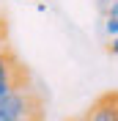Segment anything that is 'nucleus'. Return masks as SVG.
<instances>
[{
	"instance_id": "f257e3e1",
	"label": "nucleus",
	"mask_w": 118,
	"mask_h": 121,
	"mask_svg": "<svg viewBox=\"0 0 118 121\" xmlns=\"http://www.w3.org/2000/svg\"><path fill=\"white\" fill-rule=\"evenodd\" d=\"M41 94L30 85L8 91L0 96V121H41Z\"/></svg>"
},
{
	"instance_id": "f03ea898",
	"label": "nucleus",
	"mask_w": 118,
	"mask_h": 121,
	"mask_svg": "<svg viewBox=\"0 0 118 121\" xmlns=\"http://www.w3.org/2000/svg\"><path fill=\"white\" fill-rule=\"evenodd\" d=\"M28 85V72L17 60V55L8 50V44L0 39V96H6L8 91Z\"/></svg>"
},
{
	"instance_id": "7ed1b4c3",
	"label": "nucleus",
	"mask_w": 118,
	"mask_h": 121,
	"mask_svg": "<svg viewBox=\"0 0 118 121\" xmlns=\"http://www.w3.org/2000/svg\"><path fill=\"white\" fill-rule=\"evenodd\" d=\"M80 118L82 121H118V91H107L102 96H96Z\"/></svg>"
},
{
	"instance_id": "20e7f679",
	"label": "nucleus",
	"mask_w": 118,
	"mask_h": 121,
	"mask_svg": "<svg viewBox=\"0 0 118 121\" xmlns=\"http://www.w3.org/2000/svg\"><path fill=\"white\" fill-rule=\"evenodd\" d=\"M104 30H107V36H118V3L104 14Z\"/></svg>"
},
{
	"instance_id": "39448f33",
	"label": "nucleus",
	"mask_w": 118,
	"mask_h": 121,
	"mask_svg": "<svg viewBox=\"0 0 118 121\" xmlns=\"http://www.w3.org/2000/svg\"><path fill=\"white\" fill-rule=\"evenodd\" d=\"M115 3H118V0H96V8H99V14L104 17V14H107L113 6H115Z\"/></svg>"
},
{
	"instance_id": "423d86ee",
	"label": "nucleus",
	"mask_w": 118,
	"mask_h": 121,
	"mask_svg": "<svg viewBox=\"0 0 118 121\" xmlns=\"http://www.w3.org/2000/svg\"><path fill=\"white\" fill-rule=\"evenodd\" d=\"M110 52L118 55V36H113V44H110Z\"/></svg>"
},
{
	"instance_id": "0eeeda50",
	"label": "nucleus",
	"mask_w": 118,
	"mask_h": 121,
	"mask_svg": "<svg viewBox=\"0 0 118 121\" xmlns=\"http://www.w3.org/2000/svg\"><path fill=\"white\" fill-rule=\"evenodd\" d=\"M69 121H82V118H69Z\"/></svg>"
}]
</instances>
